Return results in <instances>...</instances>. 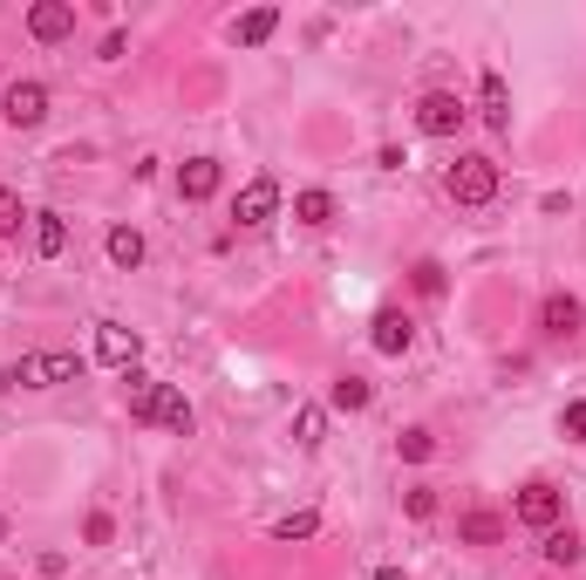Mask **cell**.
Wrapping results in <instances>:
<instances>
[{
	"label": "cell",
	"mask_w": 586,
	"mask_h": 580,
	"mask_svg": "<svg viewBox=\"0 0 586 580\" xmlns=\"http://www.w3.org/2000/svg\"><path fill=\"white\" fill-rule=\"evenodd\" d=\"M83 375V356H68V348H48V356H21L0 383H21V390H55V383H75Z\"/></svg>",
	"instance_id": "6da1fadb"
},
{
	"label": "cell",
	"mask_w": 586,
	"mask_h": 580,
	"mask_svg": "<svg viewBox=\"0 0 586 580\" xmlns=\"http://www.w3.org/2000/svg\"><path fill=\"white\" fill-rule=\"evenodd\" d=\"M450 198L457 206H491L498 198V164L484 158V150H464V158L450 164Z\"/></svg>",
	"instance_id": "7a4b0ae2"
},
{
	"label": "cell",
	"mask_w": 586,
	"mask_h": 580,
	"mask_svg": "<svg viewBox=\"0 0 586 580\" xmlns=\"http://www.w3.org/2000/svg\"><path fill=\"white\" fill-rule=\"evenodd\" d=\"M416 131L423 137H457V131H464V103H457L450 89H429L416 103Z\"/></svg>",
	"instance_id": "3957f363"
},
{
	"label": "cell",
	"mask_w": 586,
	"mask_h": 580,
	"mask_svg": "<svg viewBox=\"0 0 586 580\" xmlns=\"http://www.w3.org/2000/svg\"><path fill=\"white\" fill-rule=\"evenodd\" d=\"M0 116H8L14 131H35V123L48 116V89L41 83H8L0 89Z\"/></svg>",
	"instance_id": "277c9868"
},
{
	"label": "cell",
	"mask_w": 586,
	"mask_h": 580,
	"mask_svg": "<svg viewBox=\"0 0 586 580\" xmlns=\"http://www.w3.org/2000/svg\"><path fill=\"white\" fill-rule=\"evenodd\" d=\"M519 519H525V526H539V533H552V526L566 519V492H559V485H539V478H532V485L519 492Z\"/></svg>",
	"instance_id": "5b68a950"
},
{
	"label": "cell",
	"mask_w": 586,
	"mask_h": 580,
	"mask_svg": "<svg viewBox=\"0 0 586 580\" xmlns=\"http://www.w3.org/2000/svg\"><path fill=\"white\" fill-rule=\"evenodd\" d=\"M123 396H130V423H158V410H164V383L158 375L123 369Z\"/></svg>",
	"instance_id": "8992f818"
},
{
	"label": "cell",
	"mask_w": 586,
	"mask_h": 580,
	"mask_svg": "<svg viewBox=\"0 0 586 580\" xmlns=\"http://www.w3.org/2000/svg\"><path fill=\"white\" fill-rule=\"evenodd\" d=\"M369 342H375V356H410V342H416V328L410 314H396V308H382L369 321Z\"/></svg>",
	"instance_id": "52a82bcc"
},
{
	"label": "cell",
	"mask_w": 586,
	"mask_h": 580,
	"mask_svg": "<svg viewBox=\"0 0 586 580\" xmlns=\"http://www.w3.org/2000/svg\"><path fill=\"white\" fill-rule=\"evenodd\" d=\"M28 35L35 41H68L75 35V8H68V0H35V8H28Z\"/></svg>",
	"instance_id": "ba28073f"
},
{
	"label": "cell",
	"mask_w": 586,
	"mask_h": 580,
	"mask_svg": "<svg viewBox=\"0 0 586 580\" xmlns=\"http://www.w3.org/2000/svg\"><path fill=\"white\" fill-rule=\"evenodd\" d=\"M137 328H116V321H103L96 328V362H110V369H137Z\"/></svg>",
	"instance_id": "9c48e42d"
},
{
	"label": "cell",
	"mask_w": 586,
	"mask_h": 580,
	"mask_svg": "<svg viewBox=\"0 0 586 580\" xmlns=\"http://www.w3.org/2000/svg\"><path fill=\"white\" fill-rule=\"evenodd\" d=\"M273 212H279V185H273V178H252V185L233 198V219H239V225H266Z\"/></svg>",
	"instance_id": "30bf717a"
},
{
	"label": "cell",
	"mask_w": 586,
	"mask_h": 580,
	"mask_svg": "<svg viewBox=\"0 0 586 580\" xmlns=\"http://www.w3.org/2000/svg\"><path fill=\"white\" fill-rule=\"evenodd\" d=\"M579 321H586V308H579L573 294H546V300H539V328H546L552 342H566V335H579Z\"/></svg>",
	"instance_id": "8fae6325"
},
{
	"label": "cell",
	"mask_w": 586,
	"mask_h": 580,
	"mask_svg": "<svg viewBox=\"0 0 586 580\" xmlns=\"http://www.w3.org/2000/svg\"><path fill=\"white\" fill-rule=\"evenodd\" d=\"M219 158H191V164H177V198H191V206H205V198L219 192Z\"/></svg>",
	"instance_id": "7c38bea8"
},
{
	"label": "cell",
	"mask_w": 586,
	"mask_h": 580,
	"mask_svg": "<svg viewBox=\"0 0 586 580\" xmlns=\"http://www.w3.org/2000/svg\"><path fill=\"white\" fill-rule=\"evenodd\" d=\"M477 103H484V123H491L498 137L512 131V96H504V75H491V69H484V83H477Z\"/></svg>",
	"instance_id": "4fadbf2b"
},
{
	"label": "cell",
	"mask_w": 586,
	"mask_h": 580,
	"mask_svg": "<svg viewBox=\"0 0 586 580\" xmlns=\"http://www.w3.org/2000/svg\"><path fill=\"white\" fill-rule=\"evenodd\" d=\"M35 254H41V260L68 254V219H62V212H35Z\"/></svg>",
	"instance_id": "5bb4252c"
},
{
	"label": "cell",
	"mask_w": 586,
	"mask_h": 580,
	"mask_svg": "<svg viewBox=\"0 0 586 580\" xmlns=\"http://www.w3.org/2000/svg\"><path fill=\"white\" fill-rule=\"evenodd\" d=\"M457 540H464V546H498L504 540V519L498 513H464V519H457Z\"/></svg>",
	"instance_id": "9a60e30c"
},
{
	"label": "cell",
	"mask_w": 586,
	"mask_h": 580,
	"mask_svg": "<svg viewBox=\"0 0 586 580\" xmlns=\"http://www.w3.org/2000/svg\"><path fill=\"white\" fill-rule=\"evenodd\" d=\"M546 560L552 567H579L586 560V540L573 533V526H552V533H546Z\"/></svg>",
	"instance_id": "2e32d148"
},
{
	"label": "cell",
	"mask_w": 586,
	"mask_h": 580,
	"mask_svg": "<svg viewBox=\"0 0 586 580\" xmlns=\"http://www.w3.org/2000/svg\"><path fill=\"white\" fill-rule=\"evenodd\" d=\"M294 219H300V225H327V219H335V192H321V185L300 192V198H294Z\"/></svg>",
	"instance_id": "e0dca14e"
},
{
	"label": "cell",
	"mask_w": 586,
	"mask_h": 580,
	"mask_svg": "<svg viewBox=\"0 0 586 580\" xmlns=\"http://www.w3.org/2000/svg\"><path fill=\"white\" fill-rule=\"evenodd\" d=\"M110 260L116 267H144V233L137 225H110Z\"/></svg>",
	"instance_id": "ac0fdd59"
},
{
	"label": "cell",
	"mask_w": 586,
	"mask_h": 580,
	"mask_svg": "<svg viewBox=\"0 0 586 580\" xmlns=\"http://www.w3.org/2000/svg\"><path fill=\"white\" fill-rule=\"evenodd\" d=\"M273 28H279V8H252V14L239 21V28H233V35H239L246 48H260V41H273Z\"/></svg>",
	"instance_id": "d6986e66"
},
{
	"label": "cell",
	"mask_w": 586,
	"mask_h": 580,
	"mask_svg": "<svg viewBox=\"0 0 586 580\" xmlns=\"http://www.w3.org/2000/svg\"><path fill=\"white\" fill-rule=\"evenodd\" d=\"M158 423H164V431H177V437H191V403L185 396H177V390H164V410H158Z\"/></svg>",
	"instance_id": "ffe728a7"
},
{
	"label": "cell",
	"mask_w": 586,
	"mask_h": 580,
	"mask_svg": "<svg viewBox=\"0 0 586 580\" xmlns=\"http://www.w3.org/2000/svg\"><path fill=\"white\" fill-rule=\"evenodd\" d=\"M369 396H375V390L362 383V375H341V383H335V410L354 417V410H369Z\"/></svg>",
	"instance_id": "44dd1931"
},
{
	"label": "cell",
	"mask_w": 586,
	"mask_h": 580,
	"mask_svg": "<svg viewBox=\"0 0 586 580\" xmlns=\"http://www.w3.org/2000/svg\"><path fill=\"white\" fill-rule=\"evenodd\" d=\"M396 451H402V465H429V451H437V437H429L423 423H416V431H402V437H396Z\"/></svg>",
	"instance_id": "7402d4cb"
},
{
	"label": "cell",
	"mask_w": 586,
	"mask_h": 580,
	"mask_svg": "<svg viewBox=\"0 0 586 580\" xmlns=\"http://www.w3.org/2000/svg\"><path fill=\"white\" fill-rule=\"evenodd\" d=\"M314 533H321V513H294V519L273 526V540H287V546H294V540H314Z\"/></svg>",
	"instance_id": "603a6c76"
},
{
	"label": "cell",
	"mask_w": 586,
	"mask_h": 580,
	"mask_svg": "<svg viewBox=\"0 0 586 580\" xmlns=\"http://www.w3.org/2000/svg\"><path fill=\"white\" fill-rule=\"evenodd\" d=\"M321 423H327V417H321L314 403H308V410L294 417V444H308V451H314V444H321Z\"/></svg>",
	"instance_id": "cb8c5ba5"
},
{
	"label": "cell",
	"mask_w": 586,
	"mask_h": 580,
	"mask_svg": "<svg viewBox=\"0 0 586 580\" xmlns=\"http://www.w3.org/2000/svg\"><path fill=\"white\" fill-rule=\"evenodd\" d=\"M14 233H21V192L0 185V239H14Z\"/></svg>",
	"instance_id": "d4e9b609"
},
{
	"label": "cell",
	"mask_w": 586,
	"mask_h": 580,
	"mask_svg": "<svg viewBox=\"0 0 586 580\" xmlns=\"http://www.w3.org/2000/svg\"><path fill=\"white\" fill-rule=\"evenodd\" d=\"M410 281H416V294H429V300H437V294H444V267H437V260H416V273H410Z\"/></svg>",
	"instance_id": "484cf974"
},
{
	"label": "cell",
	"mask_w": 586,
	"mask_h": 580,
	"mask_svg": "<svg viewBox=\"0 0 586 580\" xmlns=\"http://www.w3.org/2000/svg\"><path fill=\"white\" fill-rule=\"evenodd\" d=\"M83 540H89V546H110V540H116V519H110V513H89Z\"/></svg>",
	"instance_id": "4316f807"
},
{
	"label": "cell",
	"mask_w": 586,
	"mask_h": 580,
	"mask_svg": "<svg viewBox=\"0 0 586 580\" xmlns=\"http://www.w3.org/2000/svg\"><path fill=\"white\" fill-rule=\"evenodd\" d=\"M559 431H566L573 444H586V403H566V410H559Z\"/></svg>",
	"instance_id": "83f0119b"
},
{
	"label": "cell",
	"mask_w": 586,
	"mask_h": 580,
	"mask_svg": "<svg viewBox=\"0 0 586 580\" xmlns=\"http://www.w3.org/2000/svg\"><path fill=\"white\" fill-rule=\"evenodd\" d=\"M402 506H410V519H437V492H429V485H416L410 498H402Z\"/></svg>",
	"instance_id": "f1b7e54d"
},
{
	"label": "cell",
	"mask_w": 586,
	"mask_h": 580,
	"mask_svg": "<svg viewBox=\"0 0 586 580\" xmlns=\"http://www.w3.org/2000/svg\"><path fill=\"white\" fill-rule=\"evenodd\" d=\"M375 580H410V573H402V567H375Z\"/></svg>",
	"instance_id": "f546056e"
}]
</instances>
